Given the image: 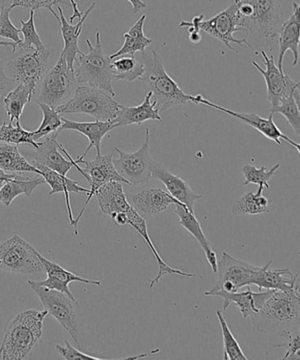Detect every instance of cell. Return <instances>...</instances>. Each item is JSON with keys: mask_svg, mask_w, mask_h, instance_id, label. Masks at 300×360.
Masks as SVG:
<instances>
[{"mask_svg": "<svg viewBox=\"0 0 300 360\" xmlns=\"http://www.w3.org/2000/svg\"><path fill=\"white\" fill-rule=\"evenodd\" d=\"M176 213L179 217V224L181 226L184 227L197 243L200 244L202 249H203L205 257L208 264H210L212 271L217 274L218 271V259L217 255L212 250L211 245L207 237L205 236L200 222L198 221L197 217L195 216L193 212H190L186 207L183 206L176 205Z\"/></svg>", "mask_w": 300, "mask_h": 360, "instance_id": "cell-30", "label": "cell"}, {"mask_svg": "<svg viewBox=\"0 0 300 360\" xmlns=\"http://www.w3.org/2000/svg\"><path fill=\"white\" fill-rule=\"evenodd\" d=\"M260 51L266 69L261 68L256 62L254 61L252 64L257 71L263 76L267 86L268 100L271 104V108H274L278 106L285 98L291 96L299 87L300 83L295 82L285 72H280L275 65L273 55L268 57L266 51Z\"/></svg>", "mask_w": 300, "mask_h": 360, "instance_id": "cell-16", "label": "cell"}, {"mask_svg": "<svg viewBox=\"0 0 300 360\" xmlns=\"http://www.w3.org/2000/svg\"><path fill=\"white\" fill-rule=\"evenodd\" d=\"M188 34H190V36H188V39H190L192 44H200V41H202L200 31L191 29V27H188Z\"/></svg>", "mask_w": 300, "mask_h": 360, "instance_id": "cell-49", "label": "cell"}, {"mask_svg": "<svg viewBox=\"0 0 300 360\" xmlns=\"http://www.w3.org/2000/svg\"><path fill=\"white\" fill-rule=\"evenodd\" d=\"M273 260L261 267L253 278V285L261 290H275V291L289 292L299 286V276L293 274L289 269L270 270Z\"/></svg>", "mask_w": 300, "mask_h": 360, "instance_id": "cell-27", "label": "cell"}, {"mask_svg": "<svg viewBox=\"0 0 300 360\" xmlns=\"http://www.w3.org/2000/svg\"><path fill=\"white\" fill-rule=\"evenodd\" d=\"M145 20L146 15H143L134 26H132L127 33L124 34V45L116 53L110 56L111 60L124 55L135 57L138 51H145L146 48L152 43V40L146 37L144 32Z\"/></svg>", "mask_w": 300, "mask_h": 360, "instance_id": "cell-31", "label": "cell"}, {"mask_svg": "<svg viewBox=\"0 0 300 360\" xmlns=\"http://www.w3.org/2000/svg\"><path fill=\"white\" fill-rule=\"evenodd\" d=\"M20 23H22V29L20 30V33L23 34L24 40L20 41L18 47L36 48L37 50H44V49H46L36 29L34 11L31 10L30 19L27 22L20 20Z\"/></svg>", "mask_w": 300, "mask_h": 360, "instance_id": "cell-43", "label": "cell"}, {"mask_svg": "<svg viewBox=\"0 0 300 360\" xmlns=\"http://www.w3.org/2000/svg\"><path fill=\"white\" fill-rule=\"evenodd\" d=\"M264 188L263 185H259L256 193L249 192V193L236 199L233 205V214L237 217L258 215L270 212V208H268L270 200L263 195Z\"/></svg>", "mask_w": 300, "mask_h": 360, "instance_id": "cell-34", "label": "cell"}, {"mask_svg": "<svg viewBox=\"0 0 300 360\" xmlns=\"http://www.w3.org/2000/svg\"><path fill=\"white\" fill-rule=\"evenodd\" d=\"M12 0H0V12L6 8H11Z\"/></svg>", "mask_w": 300, "mask_h": 360, "instance_id": "cell-53", "label": "cell"}, {"mask_svg": "<svg viewBox=\"0 0 300 360\" xmlns=\"http://www.w3.org/2000/svg\"><path fill=\"white\" fill-rule=\"evenodd\" d=\"M247 288V291L242 292H228L224 290H210V291L205 292L204 295L218 296L224 299L223 311L228 310L230 304L235 303L242 316L247 319L253 314L257 313L275 291V290H266V292H254L251 290L250 285Z\"/></svg>", "mask_w": 300, "mask_h": 360, "instance_id": "cell-19", "label": "cell"}, {"mask_svg": "<svg viewBox=\"0 0 300 360\" xmlns=\"http://www.w3.org/2000/svg\"><path fill=\"white\" fill-rule=\"evenodd\" d=\"M152 93L149 91L145 94V100L141 105L136 107L123 106L120 105L114 124L116 128L128 127V125H141L148 121L163 122L159 110L157 108L156 101L152 100Z\"/></svg>", "mask_w": 300, "mask_h": 360, "instance_id": "cell-25", "label": "cell"}, {"mask_svg": "<svg viewBox=\"0 0 300 360\" xmlns=\"http://www.w3.org/2000/svg\"><path fill=\"white\" fill-rule=\"evenodd\" d=\"M62 127L59 129V132L64 130L76 131L85 135L89 141V148H86L83 155L78 157L74 160L77 164H79L84 158L89 153L93 148L96 149L97 155H100V145L104 137L109 134L110 131L114 130L116 127L113 121L103 122L98 121L92 122V123H78V122L71 121L69 119L62 117Z\"/></svg>", "mask_w": 300, "mask_h": 360, "instance_id": "cell-26", "label": "cell"}, {"mask_svg": "<svg viewBox=\"0 0 300 360\" xmlns=\"http://www.w3.org/2000/svg\"><path fill=\"white\" fill-rule=\"evenodd\" d=\"M11 10V8H6L0 12V37L20 44L22 41L20 38V30L10 20Z\"/></svg>", "mask_w": 300, "mask_h": 360, "instance_id": "cell-45", "label": "cell"}, {"mask_svg": "<svg viewBox=\"0 0 300 360\" xmlns=\"http://www.w3.org/2000/svg\"><path fill=\"white\" fill-rule=\"evenodd\" d=\"M13 82H15V80L6 75L5 65L3 64L2 61H0V91L5 90ZM0 98L2 97L0 96Z\"/></svg>", "mask_w": 300, "mask_h": 360, "instance_id": "cell-47", "label": "cell"}, {"mask_svg": "<svg viewBox=\"0 0 300 360\" xmlns=\"http://www.w3.org/2000/svg\"><path fill=\"white\" fill-rule=\"evenodd\" d=\"M96 2H93V4L86 10V12L83 13L81 18L79 20V22L76 25H72L66 20L60 6H58L59 16L57 13H53L56 19L58 20L61 25V33L63 40H64V48H63L61 53L64 55L68 68L72 71H74L77 58L79 55L83 53L79 48V38L82 32L83 24L86 22L87 17L89 16L90 13L96 8Z\"/></svg>", "mask_w": 300, "mask_h": 360, "instance_id": "cell-23", "label": "cell"}, {"mask_svg": "<svg viewBox=\"0 0 300 360\" xmlns=\"http://www.w3.org/2000/svg\"><path fill=\"white\" fill-rule=\"evenodd\" d=\"M59 4L71 5L73 8V15L70 18V23L72 24L76 18H81L83 13L78 8V4L75 0H12L11 9L15 8H22L30 9V11H37L39 9H48L52 13H54V6Z\"/></svg>", "mask_w": 300, "mask_h": 360, "instance_id": "cell-38", "label": "cell"}, {"mask_svg": "<svg viewBox=\"0 0 300 360\" xmlns=\"http://www.w3.org/2000/svg\"><path fill=\"white\" fill-rule=\"evenodd\" d=\"M120 104L105 91L79 85L71 99L56 108L59 114H86L98 121L110 122L117 117Z\"/></svg>", "mask_w": 300, "mask_h": 360, "instance_id": "cell-6", "label": "cell"}, {"mask_svg": "<svg viewBox=\"0 0 300 360\" xmlns=\"http://www.w3.org/2000/svg\"><path fill=\"white\" fill-rule=\"evenodd\" d=\"M236 4L237 27L251 38L258 50L271 51L278 43L282 26V8L278 0H233Z\"/></svg>", "mask_w": 300, "mask_h": 360, "instance_id": "cell-1", "label": "cell"}, {"mask_svg": "<svg viewBox=\"0 0 300 360\" xmlns=\"http://www.w3.org/2000/svg\"><path fill=\"white\" fill-rule=\"evenodd\" d=\"M38 257L43 264L44 271H46L47 278L45 281H34L37 285L44 286L51 290H56V291L65 293L66 295L72 300V302L78 305V302L73 296L71 290L69 289V284L72 282H81L85 284H90L94 285H100L102 282L99 281H91V279L84 278L79 277V276L72 274L71 271L65 270V268L60 266V265L53 263L50 260H48L46 257L41 256L38 252Z\"/></svg>", "mask_w": 300, "mask_h": 360, "instance_id": "cell-20", "label": "cell"}, {"mask_svg": "<svg viewBox=\"0 0 300 360\" xmlns=\"http://www.w3.org/2000/svg\"><path fill=\"white\" fill-rule=\"evenodd\" d=\"M86 43L89 48V53L79 55L75 62L77 66L74 68V75L78 85L96 87L116 97L111 71L112 60L104 53L99 31L96 32L94 46L89 39L86 40Z\"/></svg>", "mask_w": 300, "mask_h": 360, "instance_id": "cell-5", "label": "cell"}, {"mask_svg": "<svg viewBox=\"0 0 300 360\" xmlns=\"http://www.w3.org/2000/svg\"><path fill=\"white\" fill-rule=\"evenodd\" d=\"M132 6V13H137L146 8V4L143 0H127Z\"/></svg>", "mask_w": 300, "mask_h": 360, "instance_id": "cell-50", "label": "cell"}, {"mask_svg": "<svg viewBox=\"0 0 300 360\" xmlns=\"http://www.w3.org/2000/svg\"><path fill=\"white\" fill-rule=\"evenodd\" d=\"M191 103L195 104H203L207 106L214 108L215 110L224 112L228 114L230 117L238 119L242 121V123L249 125V127L256 129V131H259L263 137L270 139L278 146L282 145V141L288 143V144L292 148L296 150L298 153H300V146L299 143L293 141L292 139H289L288 136L285 135L280 131V129L278 127V125L275 124L273 120V115H270V117L263 118L260 117L259 115L254 113H240V112L233 111L226 108L224 107L219 106L218 104L211 103V101L204 99V98L200 94L197 96H192Z\"/></svg>", "mask_w": 300, "mask_h": 360, "instance_id": "cell-15", "label": "cell"}, {"mask_svg": "<svg viewBox=\"0 0 300 360\" xmlns=\"http://www.w3.org/2000/svg\"><path fill=\"white\" fill-rule=\"evenodd\" d=\"M31 164L40 171V176L44 178L45 183L50 185L51 191L48 194L51 195L57 193H65L70 224L72 226H74L75 219L72 216L69 193H82L83 192V193L89 195L90 190L79 186L76 181L69 179L66 176H63V174L56 172V171L48 169L47 167L41 165V164L36 162H31Z\"/></svg>", "mask_w": 300, "mask_h": 360, "instance_id": "cell-28", "label": "cell"}, {"mask_svg": "<svg viewBox=\"0 0 300 360\" xmlns=\"http://www.w3.org/2000/svg\"><path fill=\"white\" fill-rule=\"evenodd\" d=\"M113 219L115 222L119 226L127 225L128 224V217L126 212H118L116 215L113 217Z\"/></svg>", "mask_w": 300, "mask_h": 360, "instance_id": "cell-51", "label": "cell"}, {"mask_svg": "<svg viewBox=\"0 0 300 360\" xmlns=\"http://www.w3.org/2000/svg\"><path fill=\"white\" fill-rule=\"evenodd\" d=\"M34 91L24 84L19 83L18 86L10 92L6 97H2L4 101L6 114L9 117V123L13 121L20 122L24 107L30 103L34 96Z\"/></svg>", "mask_w": 300, "mask_h": 360, "instance_id": "cell-35", "label": "cell"}, {"mask_svg": "<svg viewBox=\"0 0 300 360\" xmlns=\"http://www.w3.org/2000/svg\"><path fill=\"white\" fill-rule=\"evenodd\" d=\"M19 43H15V41H0V47H11L13 49V51L15 52L17 51V47H18Z\"/></svg>", "mask_w": 300, "mask_h": 360, "instance_id": "cell-52", "label": "cell"}, {"mask_svg": "<svg viewBox=\"0 0 300 360\" xmlns=\"http://www.w3.org/2000/svg\"><path fill=\"white\" fill-rule=\"evenodd\" d=\"M74 71L70 69L64 55L59 56L57 64L41 79L32 100L58 108L68 101L78 87Z\"/></svg>", "mask_w": 300, "mask_h": 360, "instance_id": "cell-7", "label": "cell"}, {"mask_svg": "<svg viewBox=\"0 0 300 360\" xmlns=\"http://www.w3.org/2000/svg\"><path fill=\"white\" fill-rule=\"evenodd\" d=\"M217 316L219 323H221L223 345H224V359L225 360H247V356L244 354L242 347L236 340L235 335H233L231 330L228 326L225 316H223L221 310L217 311Z\"/></svg>", "mask_w": 300, "mask_h": 360, "instance_id": "cell-41", "label": "cell"}, {"mask_svg": "<svg viewBox=\"0 0 300 360\" xmlns=\"http://www.w3.org/2000/svg\"><path fill=\"white\" fill-rule=\"evenodd\" d=\"M150 130L146 129L144 144L134 153H125L115 148L119 158L114 160V165L120 176L130 186L148 184L152 179L153 162L150 152Z\"/></svg>", "mask_w": 300, "mask_h": 360, "instance_id": "cell-12", "label": "cell"}, {"mask_svg": "<svg viewBox=\"0 0 300 360\" xmlns=\"http://www.w3.org/2000/svg\"><path fill=\"white\" fill-rule=\"evenodd\" d=\"M98 204L104 216L113 217L118 212H126L131 205L129 204L123 185L118 181H110L98 188L96 192Z\"/></svg>", "mask_w": 300, "mask_h": 360, "instance_id": "cell-29", "label": "cell"}, {"mask_svg": "<svg viewBox=\"0 0 300 360\" xmlns=\"http://www.w3.org/2000/svg\"><path fill=\"white\" fill-rule=\"evenodd\" d=\"M260 266L236 259L228 253L223 252L218 262V284L211 290H224L228 292H239L240 289L253 285V278Z\"/></svg>", "mask_w": 300, "mask_h": 360, "instance_id": "cell-14", "label": "cell"}, {"mask_svg": "<svg viewBox=\"0 0 300 360\" xmlns=\"http://www.w3.org/2000/svg\"><path fill=\"white\" fill-rule=\"evenodd\" d=\"M280 166V164H275L271 169L267 170V167L264 166L257 169L256 167L246 164L242 167V174L246 179L245 183L243 184L244 186L249 184L263 185L264 188L268 190L270 188L268 181H270L272 176H275Z\"/></svg>", "mask_w": 300, "mask_h": 360, "instance_id": "cell-42", "label": "cell"}, {"mask_svg": "<svg viewBox=\"0 0 300 360\" xmlns=\"http://www.w3.org/2000/svg\"><path fill=\"white\" fill-rule=\"evenodd\" d=\"M300 6L298 3H292V15L286 22H282L279 30L278 43L279 44L278 68L284 72L282 64L286 52L291 51L293 55L292 65L296 66L299 63L300 43Z\"/></svg>", "mask_w": 300, "mask_h": 360, "instance_id": "cell-22", "label": "cell"}, {"mask_svg": "<svg viewBox=\"0 0 300 360\" xmlns=\"http://www.w3.org/2000/svg\"><path fill=\"white\" fill-rule=\"evenodd\" d=\"M79 163L85 164L86 167L81 169L75 162H73V167H75L79 171V173L89 181L90 192L87 195V199L83 205L81 212L75 219L74 226H73L75 229V236L78 234L79 219L83 216L87 205L89 204L91 199L96 194L98 188L102 187L104 184L110 183V181H118V183L128 185L127 181L120 176L116 167H115L113 155L111 153L107 155H103L100 153V155H96V159L91 160V162L82 160Z\"/></svg>", "mask_w": 300, "mask_h": 360, "instance_id": "cell-13", "label": "cell"}, {"mask_svg": "<svg viewBox=\"0 0 300 360\" xmlns=\"http://www.w3.org/2000/svg\"><path fill=\"white\" fill-rule=\"evenodd\" d=\"M0 169L6 173H36L40 171L27 162L20 153L18 146L0 142Z\"/></svg>", "mask_w": 300, "mask_h": 360, "instance_id": "cell-32", "label": "cell"}, {"mask_svg": "<svg viewBox=\"0 0 300 360\" xmlns=\"http://www.w3.org/2000/svg\"><path fill=\"white\" fill-rule=\"evenodd\" d=\"M111 71H112L113 79L132 82L142 78L145 73V65L131 56V57H123L111 62Z\"/></svg>", "mask_w": 300, "mask_h": 360, "instance_id": "cell-36", "label": "cell"}, {"mask_svg": "<svg viewBox=\"0 0 300 360\" xmlns=\"http://www.w3.org/2000/svg\"><path fill=\"white\" fill-rule=\"evenodd\" d=\"M19 48L5 68L15 82L24 84L36 92L38 84L48 71L51 51L48 49Z\"/></svg>", "mask_w": 300, "mask_h": 360, "instance_id": "cell-9", "label": "cell"}, {"mask_svg": "<svg viewBox=\"0 0 300 360\" xmlns=\"http://www.w3.org/2000/svg\"><path fill=\"white\" fill-rule=\"evenodd\" d=\"M27 285L36 292L48 314H51L58 321L80 348L78 321L73 309L74 302L65 293L37 285L34 281H27Z\"/></svg>", "mask_w": 300, "mask_h": 360, "instance_id": "cell-11", "label": "cell"}, {"mask_svg": "<svg viewBox=\"0 0 300 360\" xmlns=\"http://www.w3.org/2000/svg\"><path fill=\"white\" fill-rule=\"evenodd\" d=\"M56 349L66 360H103V359L87 355L86 353L80 352L79 349L73 347L68 341H65V346L56 345Z\"/></svg>", "mask_w": 300, "mask_h": 360, "instance_id": "cell-46", "label": "cell"}, {"mask_svg": "<svg viewBox=\"0 0 300 360\" xmlns=\"http://www.w3.org/2000/svg\"><path fill=\"white\" fill-rule=\"evenodd\" d=\"M43 184H45L44 178L30 179L29 177L20 174L18 178L6 181L0 188V202H2L6 206H10L20 195L23 194L27 198H30L33 191Z\"/></svg>", "mask_w": 300, "mask_h": 360, "instance_id": "cell-33", "label": "cell"}, {"mask_svg": "<svg viewBox=\"0 0 300 360\" xmlns=\"http://www.w3.org/2000/svg\"><path fill=\"white\" fill-rule=\"evenodd\" d=\"M152 178L165 185L167 192L181 204L186 206L190 212L194 213L195 202L203 198L192 190L186 181L171 173L162 164L153 162Z\"/></svg>", "mask_w": 300, "mask_h": 360, "instance_id": "cell-21", "label": "cell"}, {"mask_svg": "<svg viewBox=\"0 0 300 360\" xmlns=\"http://www.w3.org/2000/svg\"><path fill=\"white\" fill-rule=\"evenodd\" d=\"M300 94L299 87L293 94L274 108H271L270 115L280 114L291 125L298 137L300 136Z\"/></svg>", "mask_w": 300, "mask_h": 360, "instance_id": "cell-37", "label": "cell"}, {"mask_svg": "<svg viewBox=\"0 0 300 360\" xmlns=\"http://www.w3.org/2000/svg\"><path fill=\"white\" fill-rule=\"evenodd\" d=\"M38 251L18 234L0 243V270L20 275L44 271Z\"/></svg>", "mask_w": 300, "mask_h": 360, "instance_id": "cell-10", "label": "cell"}, {"mask_svg": "<svg viewBox=\"0 0 300 360\" xmlns=\"http://www.w3.org/2000/svg\"><path fill=\"white\" fill-rule=\"evenodd\" d=\"M43 111V122L38 128V130L33 131V139L37 142L44 137L54 134H59V129L62 127V115L58 113L56 108L48 106L44 103H37Z\"/></svg>", "mask_w": 300, "mask_h": 360, "instance_id": "cell-39", "label": "cell"}, {"mask_svg": "<svg viewBox=\"0 0 300 360\" xmlns=\"http://www.w3.org/2000/svg\"><path fill=\"white\" fill-rule=\"evenodd\" d=\"M20 176L19 173H6L4 170L0 169V188L5 184L6 181L15 179Z\"/></svg>", "mask_w": 300, "mask_h": 360, "instance_id": "cell-48", "label": "cell"}, {"mask_svg": "<svg viewBox=\"0 0 300 360\" xmlns=\"http://www.w3.org/2000/svg\"><path fill=\"white\" fill-rule=\"evenodd\" d=\"M145 73L141 80L152 93L160 111L191 103L192 96L185 94L178 84L167 75L162 57L155 51L142 52Z\"/></svg>", "mask_w": 300, "mask_h": 360, "instance_id": "cell-4", "label": "cell"}, {"mask_svg": "<svg viewBox=\"0 0 300 360\" xmlns=\"http://www.w3.org/2000/svg\"><path fill=\"white\" fill-rule=\"evenodd\" d=\"M126 214L128 217V224L127 225L133 227V229L137 231V232L141 234L143 239H144L146 244L149 247L150 250L152 251L153 256L155 257L157 262H158V265L159 268V274L156 276L155 278L149 279L150 282V289H152L155 288L156 284H158L160 279L162 278L164 275L171 274V275H178L181 276V277L183 278H202L200 276H197L193 274H187V272H184L183 271L176 270V269L171 268L169 265H167L165 262L163 261L162 257L159 254L158 251H157L155 244H153L151 238L149 236L148 226H146V221L143 217L139 214V213L136 211V210L132 207L129 209L126 212Z\"/></svg>", "mask_w": 300, "mask_h": 360, "instance_id": "cell-24", "label": "cell"}, {"mask_svg": "<svg viewBox=\"0 0 300 360\" xmlns=\"http://www.w3.org/2000/svg\"><path fill=\"white\" fill-rule=\"evenodd\" d=\"M0 142L12 145H30L34 149L38 148V142L33 139V131L24 130L20 122H16V127L6 122L0 127Z\"/></svg>", "mask_w": 300, "mask_h": 360, "instance_id": "cell-40", "label": "cell"}, {"mask_svg": "<svg viewBox=\"0 0 300 360\" xmlns=\"http://www.w3.org/2000/svg\"><path fill=\"white\" fill-rule=\"evenodd\" d=\"M46 310L29 309L17 314L3 335L0 342V359H26L43 335Z\"/></svg>", "mask_w": 300, "mask_h": 360, "instance_id": "cell-3", "label": "cell"}, {"mask_svg": "<svg viewBox=\"0 0 300 360\" xmlns=\"http://www.w3.org/2000/svg\"><path fill=\"white\" fill-rule=\"evenodd\" d=\"M57 136L51 134L44 142H38L33 153V162L66 176L73 167V160L65 148L57 141Z\"/></svg>", "mask_w": 300, "mask_h": 360, "instance_id": "cell-18", "label": "cell"}, {"mask_svg": "<svg viewBox=\"0 0 300 360\" xmlns=\"http://www.w3.org/2000/svg\"><path fill=\"white\" fill-rule=\"evenodd\" d=\"M299 285L289 292L274 291L250 323L261 333L281 335L300 330Z\"/></svg>", "mask_w": 300, "mask_h": 360, "instance_id": "cell-2", "label": "cell"}, {"mask_svg": "<svg viewBox=\"0 0 300 360\" xmlns=\"http://www.w3.org/2000/svg\"><path fill=\"white\" fill-rule=\"evenodd\" d=\"M125 195H126L129 204L136 211L145 215H159L165 212L171 205H179L186 207L176 198H174L169 192L159 188L149 186V185L135 188L134 191Z\"/></svg>", "mask_w": 300, "mask_h": 360, "instance_id": "cell-17", "label": "cell"}, {"mask_svg": "<svg viewBox=\"0 0 300 360\" xmlns=\"http://www.w3.org/2000/svg\"><path fill=\"white\" fill-rule=\"evenodd\" d=\"M299 330L286 331L281 337L285 339V344L275 345V348H285L286 352L282 360L299 359L300 335Z\"/></svg>", "mask_w": 300, "mask_h": 360, "instance_id": "cell-44", "label": "cell"}, {"mask_svg": "<svg viewBox=\"0 0 300 360\" xmlns=\"http://www.w3.org/2000/svg\"><path fill=\"white\" fill-rule=\"evenodd\" d=\"M236 4L235 1L232 4L218 13L217 15L212 17L209 20H205L204 13L198 16H195L191 22L183 20L179 24L180 27H191V29L204 31L205 33L210 34L211 37L221 41L230 50L238 54L239 51L232 46V44L239 45V46L253 50V47L249 41L244 39H236L233 34L240 32L239 27H237ZM254 51V50H253Z\"/></svg>", "mask_w": 300, "mask_h": 360, "instance_id": "cell-8", "label": "cell"}]
</instances>
